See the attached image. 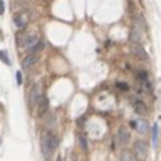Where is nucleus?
Returning a JSON list of instances; mask_svg holds the SVG:
<instances>
[{
	"label": "nucleus",
	"instance_id": "1",
	"mask_svg": "<svg viewBox=\"0 0 161 161\" xmlns=\"http://www.w3.org/2000/svg\"><path fill=\"white\" fill-rule=\"evenodd\" d=\"M133 156L137 159V161H146L149 156V146L143 140H137L132 146Z\"/></svg>",
	"mask_w": 161,
	"mask_h": 161
},
{
	"label": "nucleus",
	"instance_id": "2",
	"mask_svg": "<svg viewBox=\"0 0 161 161\" xmlns=\"http://www.w3.org/2000/svg\"><path fill=\"white\" fill-rule=\"evenodd\" d=\"M40 96H42V86L40 83H34L29 92V105L31 107L35 106L39 102Z\"/></svg>",
	"mask_w": 161,
	"mask_h": 161
},
{
	"label": "nucleus",
	"instance_id": "3",
	"mask_svg": "<svg viewBox=\"0 0 161 161\" xmlns=\"http://www.w3.org/2000/svg\"><path fill=\"white\" fill-rule=\"evenodd\" d=\"M40 149H42V154H43V156H44L47 160H49L52 157V155H53V150L50 147V145L49 142H48V137H47V132H44L43 135L40 136Z\"/></svg>",
	"mask_w": 161,
	"mask_h": 161
},
{
	"label": "nucleus",
	"instance_id": "4",
	"mask_svg": "<svg viewBox=\"0 0 161 161\" xmlns=\"http://www.w3.org/2000/svg\"><path fill=\"white\" fill-rule=\"evenodd\" d=\"M131 52L136 58H138L140 61H149V54L147 52L143 49V47L141 44H132L131 45Z\"/></svg>",
	"mask_w": 161,
	"mask_h": 161
},
{
	"label": "nucleus",
	"instance_id": "5",
	"mask_svg": "<svg viewBox=\"0 0 161 161\" xmlns=\"http://www.w3.org/2000/svg\"><path fill=\"white\" fill-rule=\"evenodd\" d=\"M117 137H119V142L121 145H127L130 142V138H131L130 131H128L125 126H121L119 128V132H117Z\"/></svg>",
	"mask_w": 161,
	"mask_h": 161
},
{
	"label": "nucleus",
	"instance_id": "6",
	"mask_svg": "<svg viewBox=\"0 0 161 161\" xmlns=\"http://www.w3.org/2000/svg\"><path fill=\"white\" fill-rule=\"evenodd\" d=\"M130 39L131 44H141V39H142V34H141V28L138 26H133L130 31Z\"/></svg>",
	"mask_w": 161,
	"mask_h": 161
},
{
	"label": "nucleus",
	"instance_id": "7",
	"mask_svg": "<svg viewBox=\"0 0 161 161\" xmlns=\"http://www.w3.org/2000/svg\"><path fill=\"white\" fill-rule=\"evenodd\" d=\"M131 126L132 127H135L136 128V131L138 133H141V135H143V133H146L149 131V123L147 121H145V120H135V121H132L131 122Z\"/></svg>",
	"mask_w": 161,
	"mask_h": 161
},
{
	"label": "nucleus",
	"instance_id": "8",
	"mask_svg": "<svg viewBox=\"0 0 161 161\" xmlns=\"http://www.w3.org/2000/svg\"><path fill=\"white\" fill-rule=\"evenodd\" d=\"M39 61V54H37V53H31L30 56L25 57L24 61L21 62V67H23V69H29L30 67H33L34 64Z\"/></svg>",
	"mask_w": 161,
	"mask_h": 161
},
{
	"label": "nucleus",
	"instance_id": "9",
	"mask_svg": "<svg viewBox=\"0 0 161 161\" xmlns=\"http://www.w3.org/2000/svg\"><path fill=\"white\" fill-rule=\"evenodd\" d=\"M132 106H133V110H135V112L137 115L145 116L147 113V107H146V105H145L141 100H135L132 102Z\"/></svg>",
	"mask_w": 161,
	"mask_h": 161
},
{
	"label": "nucleus",
	"instance_id": "10",
	"mask_svg": "<svg viewBox=\"0 0 161 161\" xmlns=\"http://www.w3.org/2000/svg\"><path fill=\"white\" fill-rule=\"evenodd\" d=\"M48 110H49V101H48L47 97H42L38 102V116L39 117L44 116Z\"/></svg>",
	"mask_w": 161,
	"mask_h": 161
},
{
	"label": "nucleus",
	"instance_id": "11",
	"mask_svg": "<svg viewBox=\"0 0 161 161\" xmlns=\"http://www.w3.org/2000/svg\"><path fill=\"white\" fill-rule=\"evenodd\" d=\"M160 127L157 123H155V125L152 126V146L154 149H157L160 146Z\"/></svg>",
	"mask_w": 161,
	"mask_h": 161
},
{
	"label": "nucleus",
	"instance_id": "12",
	"mask_svg": "<svg viewBox=\"0 0 161 161\" xmlns=\"http://www.w3.org/2000/svg\"><path fill=\"white\" fill-rule=\"evenodd\" d=\"M121 161H137V159L133 156V154H131L128 150H123L121 152Z\"/></svg>",
	"mask_w": 161,
	"mask_h": 161
},
{
	"label": "nucleus",
	"instance_id": "13",
	"mask_svg": "<svg viewBox=\"0 0 161 161\" xmlns=\"http://www.w3.org/2000/svg\"><path fill=\"white\" fill-rule=\"evenodd\" d=\"M37 42H38V38H37L35 35H29V37H26V38H25V40H24L23 44H24V47H26V48L29 49V48L33 47Z\"/></svg>",
	"mask_w": 161,
	"mask_h": 161
},
{
	"label": "nucleus",
	"instance_id": "14",
	"mask_svg": "<svg viewBox=\"0 0 161 161\" xmlns=\"http://www.w3.org/2000/svg\"><path fill=\"white\" fill-rule=\"evenodd\" d=\"M43 48H44V42H43V40H38L33 47L29 48V52L34 54V53H38V52L43 50Z\"/></svg>",
	"mask_w": 161,
	"mask_h": 161
},
{
	"label": "nucleus",
	"instance_id": "15",
	"mask_svg": "<svg viewBox=\"0 0 161 161\" xmlns=\"http://www.w3.org/2000/svg\"><path fill=\"white\" fill-rule=\"evenodd\" d=\"M0 61H3L5 64L10 66V61H9V57H8V52L7 50H0Z\"/></svg>",
	"mask_w": 161,
	"mask_h": 161
},
{
	"label": "nucleus",
	"instance_id": "16",
	"mask_svg": "<svg viewBox=\"0 0 161 161\" xmlns=\"http://www.w3.org/2000/svg\"><path fill=\"white\" fill-rule=\"evenodd\" d=\"M79 146L82 147L83 151H87L88 146H87V140H86L84 136H79Z\"/></svg>",
	"mask_w": 161,
	"mask_h": 161
},
{
	"label": "nucleus",
	"instance_id": "17",
	"mask_svg": "<svg viewBox=\"0 0 161 161\" xmlns=\"http://www.w3.org/2000/svg\"><path fill=\"white\" fill-rule=\"evenodd\" d=\"M14 23L17 24L18 28H24V26H25V21H24L23 19H21V18L19 17V15H17V17L14 18Z\"/></svg>",
	"mask_w": 161,
	"mask_h": 161
},
{
	"label": "nucleus",
	"instance_id": "18",
	"mask_svg": "<svg viewBox=\"0 0 161 161\" xmlns=\"http://www.w3.org/2000/svg\"><path fill=\"white\" fill-rule=\"evenodd\" d=\"M137 78L140 79L141 82H142V80H146V79H147V72L143 71V69L138 71V72H137Z\"/></svg>",
	"mask_w": 161,
	"mask_h": 161
},
{
	"label": "nucleus",
	"instance_id": "19",
	"mask_svg": "<svg viewBox=\"0 0 161 161\" xmlns=\"http://www.w3.org/2000/svg\"><path fill=\"white\" fill-rule=\"evenodd\" d=\"M116 87L120 88L121 91H128V84L127 83H123V82H117L116 83Z\"/></svg>",
	"mask_w": 161,
	"mask_h": 161
},
{
	"label": "nucleus",
	"instance_id": "20",
	"mask_svg": "<svg viewBox=\"0 0 161 161\" xmlns=\"http://www.w3.org/2000/svg\"><path fill=\"white\" fill-rule=\"evenodd\" d=\"M142 88H143L145 91H147V92H150V91H151V84H150L149 79L142 80Z\"/></svg>",
	"mask_w": 161,
	"mask_h": 161
},
{
	"label": "nucleus",
	"instance_id": "21",
	"mask_svg": "<svg viewBox=\"0 0 161 161\" xmlns=\"http://www.w3.org/2000/svg\"><path fill=\"white\" fill-rule=\"evenodd\" d=\"M17 83H18V86H20L21 83H23V78H21V73H20V71L17 72Z\"/></svg>",
	"mask_w": 161,
	"mask_h": 161
},
{
	"label": "nucleus",
	"instance_id": "22",
	"mask_svg": "<svg viewBox=\"0 0 161 161\" xmlns=\"http://www.w3.org/2000/svg\"><path fill=\"white\" fill-rule=\"evenodd\" d=\"M4 10H5V4L3 0H0V14H4Z\"/></svg>",
	"mask_w": 161,
	"mask_h": 161
}]
</instances>
